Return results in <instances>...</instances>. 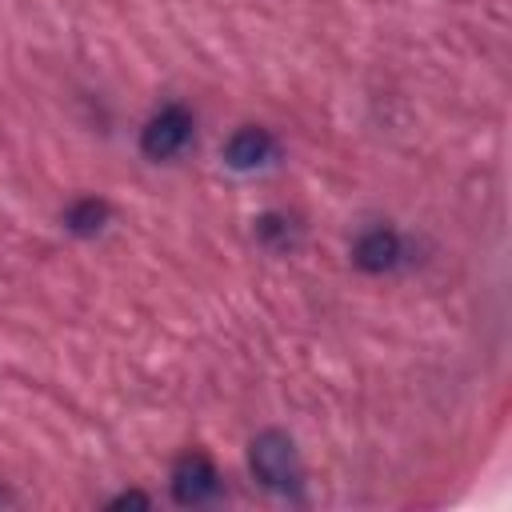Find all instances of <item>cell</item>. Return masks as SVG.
I'll return each mask as SVG.
<instances>
[{
	"label": "cell",
	"mask_w": 512,
	"mask_h": 512,
	"mask_svg": "<svg viewBox=\"0 0 512 512\" xmlns=\"http://www.w3.org/2000/svg\"><path fill=\"white\" fill-rule=\"evenodd\" d=\"M248 460H252V472H256L260 484H268V488H276V492H296V488H300L296 444H292L284 432H276V428L260 432V436L252 440Z\"/></svg>",
	"instance_id": "obj_1"
},
{
	"label": "cell",
	"mask_w": 512,
	"mask_h": 512,
	"mask_svg": "<svg viewBox=\"0 0 512 512\" xmlns=\"http://www.w3.org/2000/svg\"><path fill=\"white\" fill-rule=\"evenodd\" d=\"M188 140H192V116H188V108L168 104V108H160V112L144 124V132H140V152H144L148 160H168V156H176Z\"/></svg>",
	"instance_id": "obj_2"
},
{
	"label": "cell",
	"mask_w": 512,
	"mask_h": 512,
	"mask_svg": "<svg viewBox=\"0 0 512 512\" xmlns=\"http://www.w3.org/2000/svg\"><path fill=\"white\" fill-rule=\"evenodd\" d=\"M216 488H220V476H216V468H212V460L204 452H188V456L176 460L172 496L180 504H204L208 496H216Z\"/></svg>",
	"instance_id": "obj_3"
},
{
	"label": "cell",
	"mask_w": 512,
	"mask_h": 512,
	"mask_svg": "<svg viewBox=\"0 0 512 512\" xmlns=\"http://www.w3.org/2000/svg\"><path fill=\"white\" fill-rule=\"evenodd\" d=\"M276 152V140L268 136V128H256V124H244L232 132L228 148H224V160L236 168V172H248V168H260L268 164Z\"/></svg>",
	"instance_id": "obj_4"
},
{
	"label": "cell",
	"mask_w": 512,
	"mask_h": 512,
	"mask_svg": "<svg viewBox=\"0 0 512 512\" xmlns=\"http://www.w3.org/2000/svg\"><path fill=\"white\" fill-rule=\"evenodd\" d=\"M352 260L364 268V272H388L396 260H400V236L392 228H372L356 240V252Z\"/></svg>",
	"instance_id": "obj_5"
},
{
	"label": "cell",
	"mask_w": 512,
	"mask_h": 512,
	"mask_svg": "<svg viewBox=\"0 0 512 512\" xmlns=\"http://www.w3.org/2000/svg\"><path fill=\"white\" fill-rule=\"evenodd\" d=\"M104 216H108V208H104L100 200H76L64 220H68L72 232H96V228L104 224Z\"/></svg>",
	"instance_id": "obj_6"
},
{
	"label": "cell",
	"mask_w": 512,
	"mask_h": 512,
	"mask_svg": "<svg viewBox=\"0 0 512 512\" xmlns=\"http://www.w3.org/2000/svg\"><path fill=\"white\" fill-rule=\"evenodd\" d=\"M124 504H148V500H144L140 492H128V496H116V500H112L108 508H124Z\"/></svg>",
	"instance_id": "obj_7"
},
{
	"label": "cell",
	"mask_w": 512,
	"mask_h": 512,
	"mask_svg": "<svg viewBox=\"0 0 512 512\" xmlns=\"http://www.w3.org/2000/svg\"><path fill=\"white\" fill-rule=\"evenodd\" d=\"M8 500H12V496H8V492H4V488H0V504H8Z\"/></svg>",
	"instance_id": "obj_8"
}]
</instances>
